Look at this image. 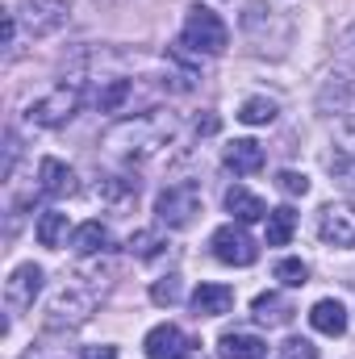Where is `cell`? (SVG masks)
<instances>
[{"label": "cell", "instance_id": "cell-32", "mask_svg": "<svg viewBox=\"0 0 355 359\" xmlns=\"http://www.w3.org/2000/svg\"><path fill=\"white\" fill-rule=\"evenodd\" d=\"M343 50H347V55L355 59V25L347 29V34H343Z\"/></svg>", "mask_w": 355, "mask_h": 359}, {"label": "cell", "instance_id": "cell-31", "mask_svg": "<svg viewBox=\"0 0 355 359\" xmlns=\"http://www.w3.org/2000/svg\"><path fill=\"white\" fill-rule=\"evenodd\" d=\"M80 359H117V347H84Z\"/></svg>", "mask_w": 355, "mask_h": 359}, {"label": "cell", "instance_id": "cell-5", "mask_svg": "<svg viewBox=\"0 0 355 359\" xmlns=\"http://www.w3.org/2000/svg\"><path fill=\"white\" fill-rule=\"evenodd\" d=\"M196 213H201V188H196L192 180H184V184H168V188L155 196V217H159V226H168V230H184V226H192Z\"/></svg>", "mask_w": 355, "mask_h": 359}, {"label": "cell", "instance_id": "cell-29", "mask_svg": "<svg viewBox=\"0 0 355 359\" xmlns=\"http://www.w3.org/2000/svg\"><path fill=\"white\" fill-rule=\"evenodd\" d=\"M276 188L288 192V196H305V192H309V176H305V172H280V176H276Z\"/></svg>", "mask_w": 355, "mask_h": 359}, {"label": "cell", "instance_id": "cell-18", "mask_svg": "<svg viewBox=\"0 0 355 359\" xmlns=\"http://www.w3.org/2000/svg\"><path fill=\"white\" fill-rule=\"evenodd\" d=\"M309 326H314L318 334H330V339H339V334L347 330V309H343L339 301H318V305L309 309Z\"/></svg>", "mask_w": 355, "mask_h": 359}, {"label": "cell", "instance_id": "cell-27", "mask_svg": "<svg viewBox=\"0 0 355 359\" xmlns=\"http://www.w3.org/2000/svg\"><path fill=\"white\" fill-rule=\"evenodd\" d=\"M151 301H155V305H176L180 301V280L176 276L155 280V284H151Z\"/></svg>", "mask_w": 355, "mask_h": 359}, {"label": "cell", "instance_id": "cell-13", "mask_svg": "<svg viewBox=\"0 0 355 359\" xmlns=\"http://www.w3.org/2000/svg\"><path fill=\"white\" fill-rule=\"evenodd\" d=\"M226 168H230L234 176H255V172L264 168V147H260L255 138H234V142L226 147Z\"/></svg>", "mask_w": 355, "mask_h": 359}, {"label": "cell", "instance_id": "cell-26", "mask_svg": "<svg viewBox=\"0 0 355 359\" xmlns=\"http://www.w3.org/2000/svg\"><path fill=\"white\" fill-rule=\"evenodd\" d=\"M326 168H330V176L339 180L343 188H351V192H355V159H347V155H339V151H335V155L326 159Z\"/></svg>", "mask_w": 355, "mask_h": 359}, {"label": "cell", "instance_id": "cell-21", "mask_svg": "<svg viewBox=\"0 0 355 359\" xmlns=\"http://www.w3.org/2000/svg\"><path fill=\"white\" fill-rule=\"evenodd\" d=\"M293 230H297V213L288 205H280V209L267 213V247H288Z\"/></svg>", "mask_w": 355, "mask_h": 359}, {"label": "cell", "instance_id": "cell-16", "mask_svg": "<svg viewBox=\"0 0 355 359\" xmlns=\"http://www.w3.org/2000/svg\"><path fill=\"white\" fill-rule=\"evenodd\" d=\"M217 355L222 359H264L267 355V343L260 334H222L217 339Z\"/></svg>", "mask_w": 355, "mask_h": 359}, {"label": "cell", "instance_id": "cell-14", "mask_svg": "<svg viewBox=\"0 0 355 359\" xmlns=\"http://www.w3.org/2000/svg\"><path fill=\"white\" fill-rule=\"evenodd\" d=\"M293 301L284 297V292H260L255 297V305H251V318L260 322V326H288L293 322Z\"/></svg>", "mask_w": 355, "mask_h": 359}, {"label": "cell", "instance_id": "cell-15", "mask_svg": "<svg viewBox=\"0 0 355 359\" xmlns=\"http://www.w3.org/2000/svg\"><path fill=\"white\" fill-rule=\"evenodd\" d=\"M226 209L234 213V222H243V226H251V222H267V209L264 201L251 192V188H243V184H234L230 192H226Z\"/></svg>", "mask_w": 355, "mask_h": 359}, {"label": "cell", "instance_id": "cell-28", "mask_svg": "<svg viewBox=\"0 0 355 359\" xmlns=\"http://www.w3.org/2000/svg\"><path fill=\"white\" fill-rule=\"evenodd\" d=\"M276 351H280V359H318V347L309 339H284Z\"/></svg>", "mask_w": 355, "mask_h": 359}, {"label": "cell", "instance_id": "cell-6", "mask_svg": "<svg viewBox=\"0 0 355 359\" xmlns=\"http://www.w3.org/2000/svg\"><path fill=\"white\" fill-rule=\"evenodd\" d=\"M13 13H17V21L25 25L29 38H51V34H59L67 25L72 4L67 0H17Z\"/></svg>", "mask_w": 355, "mask_h": 359}, {"label": "cell", "instance_id": "cell-4", "mask_svg": "<svg viewBox=\"0 0 355 359\" xmlns=\"http://www.w3.org/2000/svg\"><path fill=\"white\" fill-rule=\"evenodd\" d=\"M96 297H100L96 288H84V284H76V280L63 284V288L51 297V309H46L51 318H46V326H51V330H76L80 322H88V313L96 309Z\"/></svg>", "mask_w": 355, "mask_h": 359}, {"label": "cell", "instance_id": "cell-1", "mask_svg": "<svg viewBox=\"0 0 355 359\" xmlns=\"http://www.w3.org/2000/svg\"><path fill=\"white\" fill-rule=\"evenodd\" d=\"M180 121L176 113H163V109H151V113H134L126 121H117L109 134H105V151L113 159H126V163H142L151 155H159L172 138H176Z\"/></svg>", "mask_w": 355, "mask_h": 359}, {"label": "cell", "instance_id": "cell-24", "mask_svg": "<svg viewBox=\"0 0 355 359\" xmlns=\"http://www.w3.org/2000/svg\"><path fill=\"white\" fill-rule=\"evenodd\" d=\"M130 251H134L138 259H155V255L163 251V238H159L155 230H134V234H130Z\"/></svg>", "mask_w": 355, "mask_h": 359}, {"label": "cell", "instance_id": "cell-8", "mask_svg": "<svg viewBox=\"0 0 355 359\" xmlns=\"http://www.w3.org/2000/svg\"><path fill=\"white\" fill-rule=\"evenodd\" d=\"M318 234L326 247H343L355 251V205L351 201H330L318 213Z\"/></svg>", "mask_w": 355, "mask_h": 359}, {"label": "cell", "instance_id": "cell-22", "mask_svg": "<svg viewBox=\"0 0 355 359\" xmlns=\"http://www.w3.org/2000/svg\"><path fill=\"white\" fill-rule=\"evenodd\" d=\"M63 238H67V213L46 209V213L38 217V243H42V247H51V251H59V247H63Z\"/></svg>", "mask_w": 355, "mask_h": 359}, {"label": "cell", "instance_id": "cell-11", "mask_svg": "<svg viewBox=\"0 0 355 359\" xmlns=\"http://www.w3.org/2000/svg\"><path fill=\"white\" fill-rule=\"evenodd\" d=\"M234 309V288L230 284H201L192 292V313L196 318H222Z\"/></svg>", "mask_w": 355, "mask_h": 359}, {"label": "cell", "instance_id": "cell-30", "mask_svg": "<svg viewBox=\"0 0 355 359\" xmlns=\"http://www.w3.org/2000/svg\"><path fill=\"white\" fill-rule=\"evenodd\" d=\"M335 142H339V155L355 159V117H347V121L335 130Z\"/></svg>", "mask_w": 355, "mask_h": 359}, {"label": "cell", "instance_id": "cell-9", "mask_svg": "<svg viewBox=\"0 0 355 359\" xmlns=\"http://www.w3.org/2000/svg\"><path fill=\"white\" fill-rule=\"evenodd\" d=\"M42 268L38 264H21V268H13V276L4 280V309H8V318H21L29 305H34V297L42 292Z\"/></svg>", "mask_w": 355, "mask_h": 359}, {"label": "cell", "instance_id": "cell-23", "mask_svg": "<svg viewBox=\"0 0 355 359\" xmlns=\"http://www.w3.org/2000/svg\"><path fill=\"white\" fill-rule=\"evenodd\" d=\"M276 113H280V104H276L272 96H251V100H243L239 121H247V126H272Z\"/></svg>", "mask_w": 355, "mask_h": 359}, {"label": "cell", "instance_id": "cell-2", "mask_svg": "<svg viewBox=\"0 0 355 359\" xmlns=\"http://www.w3.org/2000/svg\"><path fill=\"white\" fill-rule=\"evenodd\" d=\"M184 46H192L196 55H222L230 46V29L213 8L192 4L188 17H184Z\"/></svg>", "mask_w": 355, "mask_h": 359}, {"label": "cell", "instance_id": "cell-17", "mask_svg": "<svg viewBox=\"0 0 355 359\" xmlns=\"http://www.w3.org/2000/svg\"><path fill=\"white\" fill-rule=\"evenodd\" d=\"M134 100V80H100L96 92H92V104L100 109V113H117V109H126Z\"/></svg>", "mask_w": 355, "mask_h": 359}, {"label": "cell", "instance_id": "cell-10", "mask_svg": "<svg viewBox=\"0 0 355 359\" xmlns=\"http://www.w3.org/2000/svg\"><path fill=\"white\" fill-rule=\"evenodd\" d=\"M142 347H147V359H192V339L180 326H172V322L155 326Z\"/></svg>", "mask_w": 355, "mask_h": 359}, {"label": "cell", "instance_id": "cell-12", "mask_svg": "<svg viewBox=\"0 0 355 359\" xmlns=\"http://www.w3.org/2000/svg\"><path fill=\"white\" fill-rule=\"evenodd\" d=\"M38 192L42 196H72L76 192V172L59 159H42L38 163Z\"/></svg>", "mask_w": 355, "mask_h": 359}, {"label": "cell", "instance_id": "cell-3", "mask_svg": "<svg viewBox=\"0 0 355 359\" xmlns=\"http://www.w3.org/2000/svg\"><path fill=\"white\" fill-rule=\"evenodd\" d=\"M80 104H84V88L72 80V84H59V88H51L46 96H38V100L25 109V117H29L34 126H42V130H55V126H67V121L80 113Z\"/></svg>", "mask_w": 355, "mask_h": 359}, {"label": "cell", "instance_id": "cell-20", "mask_svg": "<svg viewBox=\"0 0 355 359\" xmlns=\"http://www.w3.org/2000/svg\"><path fill=\"white\" fill-rule=\"evenodd\" d=\"M105 247H109V230H105L100 222L76 226V234H72V251H76V255H96V251H105Z\"/></svg>", "mask_w": 355, "mask_h": 359}, {"label": "cell", "instance_id": "cell-19", "mask_svg": "<svg viewBox=\"0 0 355 359\" xmlns=\"http://www.w3.org/2000/svg\"><path fill=\"white\" fill-rule=\"evenodd\" d=\"M96 196H100V201H109L113 209H126V205H134V196H138V180H130V176H100Z\"/></svg>", "mask_w": 355, "mask_h": 359}, {"label": "cell", "instance_id": "cell-7", "mask_svg": "<svg viewBox=\"0 0 355 359\" xmlns=\"http://www.w3.org/2000/svg\"><path fill=\"white\" fill-rule=\"evenodd\" d=\"M209 247H213V259H222V264H230V268H251V264L260 259V243L247 234L243 222L217 226L213 238H209Z\"/></svg>", "mask_w": 355, "mask_h": 359}, {"label": "cell", "instance_id": "cell-25", "mask_svg": "<svg viewBox=\"0 0 355 359\" xmlns=\"http://www.w3.org/2000/svg\"><path fill=\"white\" fill-rule=\"evenodd\" d=\"M276 280H280L284 288H301V284H309V268H305L301 259H280V264H276Z\"/></svg>", "mask_w": 355, "mask_h": 359}]
</instances>
